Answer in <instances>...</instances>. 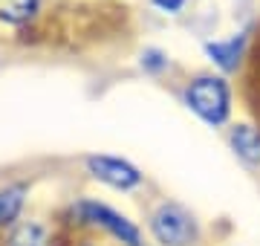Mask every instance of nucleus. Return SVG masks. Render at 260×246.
<instances>
[{"label": "nucleus", "instance_id": "nucleus-1", "mask_svg": "<svg viewBox=\"0 0 260 246\" xmlns=\"http://www.w3.org/2000/svg\"><path fill=\"white\" fill-rule=\"evenodd\" d=\"M188 110H194L205 125L220 128L232 116V84L223 76H194L182 90Z\"/></svg>", "mask_w": 260, "mask_h": 246}, {"label": "nucleus", "instance_id": "nucleus-2", "mask_svg": "<svg viewBox=\"0 0 260 246\" xmlns=\"http://www.w3.org/2000/svg\"><path fill=\"white\" fill-rule=\"evenodd\" d=\"M148 229L159 246H197L200 243V223L197 218L179 203L162 200L153 206L148 218Z\"/></svg>", "mask_w": 260, "mask_h": 246}, {"label": "nucleus", "instance_id": "nucleus-3", "mask_svg": "<svg viewBox=\"0 0 260 246\" xmlns=\"http://www.w3.org/2000/svg\"><path fill=\"white\" fill-rule=\"evenodd\" d=\"M73 211H75V218L81 220V223L95 226V229H104V232H107L110 237H116L119 243H124V246H142L139 226H136L130 218L119 214L116 208L104 206V203H99V200H78Z\"/></svg>", "mask_w": 260, "mask_h": 246}, {"label": "nucleus", "instance_id": "nucleus-4", "mask_svg": "<svg viewBox=\"0 0 260 246\" xmlns=\"http://www.w3.org/2000/svg\"><path fill=\"white\" fill-rule=\"evenodd\" d=\"M87 171L99 182H104V186H110L116 191H133L145 182L142 171L133 162L121 160V157H110V153H93V157H87Z\"/></svg>", "mask_w": 260, "mask_h": 246}, {"label": "nucleus", "instance_id": "nucleus-5", "mask_svg": "<svg viewBox=\"0 0 260 246\" xmlns=\"http://www.w3.org/2000/svg\"><path fill=\"white\" fill-rule=\"evenodd\" d=\"M246 47H249V32H234L229 38H214L205 41V55L211 58V64H217L223 73H234L246 58Z\"/></svg>", "mask_w": 260, "mask_h": 246}, {"label": "nucleus", "instance_id": "nucleus-6", "mask_svg": "<svg viewBox=\"0 0 260 246\" xmlns=\"http://www.w3.org/2000/svg\"><path fill=\"white\" fill-rule=\"evenodd\" d=\"M229 145L232 151L249 165H260V128L251 122H237L229 128Z\"/></svg>", "mask_w": 260, "mask_h": 246}, {"label": "nucleus", "instance_id": "nucleus-7", "mask_svg": "<svg viewBox=\"0 0 260 246\" xmlns=\"http://www.w3.org/2000/svg\"><path fill=\"white\" fill-rule=\"evenodd\" d=\"M6 246H52V232L38 220H26L12 229Z\"/></svg>", "mask_w": 260, "mask_h": 246}, {"label": "nucleus", "instance_id": "nucleus-8", "mask_svg": "<svg viewBox=\"0 0 260 246\" xmlns=\"http://www.w3.org/2000/svg\"><path fill=\"white\" fill-rule=\"evenodd\" d=\"M26 203V186H3L0 189V229L12 226Z\"/></svg>", "mask_w": 260, "mask_h": 246}, {"label": "nucleus", "instance_id": "nucleus-9", "mask_svg": "<svg viewBox=\"0 0 260 246\" xmlns=\"http://www.w3.org/2000/svg\"><path fill=\"white\" fill-rule=\"evenodd\" d=\"M38 9H41V0H0V20L20 26L35 18Z\"/></svg>", "mask_w": 260, "mask_h": 246}, {"label": "nucleus", "instance_id": "nucleus-10", "mask_svg": "<svg viewBox=\"0 0 260 246\" xmlns=\"http://www.w3.org/2000/svg\"><path fill=\"white\" fill-rule=\"evenodd\" d=\"M168 67H171V61H168V55L162 52V49L150 47L142 52V70L145 73H153V76H159V73H165Z\"/></svg>", "mask_w": 260, "mask_h": 246}, {"label": "nucleus", "instance_id": "nucleus-11", "mask_svg": "<svg viewBox=\"0 0 260 246\" xmlns=\"http://www.w3.org/2000/svg\"><path fill=\"white\" fill-rule=\"evenodd\" d=\"M156 9H162L165 15H179V12L185 9V3L188 0H150Z\"/></svg>", "mask_w": 260, "mask_h": 246}, {"label": "nucleus", "instance_id": "nucleus-12", "mask_svg": "<svg viewBox=\"0 0 260 246\" xmlns=\"http://www.w3.org/2000/svg\"><path fill=\"white\" fill-rule=\"evenodd\" d=\"M81 246H95V243H90V240H84V243Z\"/></svg>", "mask_w": 260, "mask_h": 246}]
</instances>
